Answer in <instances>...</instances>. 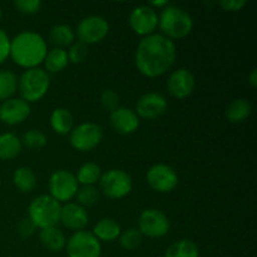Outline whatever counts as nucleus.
<instances>
[{"mask_svg": "<svg viewBox=\"0 0 257 257\" xmlns=\"http://www.w3.org/2000/svg\"><path fill=\"white\" fill-rule=\"evenodd\" d=\"M13 182L20 192L29 193L37 186V176L29 167H19L13 175Z\"/></svg>", "mask_w": 257, "mask_h": 257, "instance_id": "obj_25", "label": "nucleus"}, {"mask_svg": "<svg viewBox=\"0 0 257 257\" xmlns=\"http://www.w3.org/2000/svg\"><path fill=\"white\" fill-rule=\"evenodd\" d=\"M100 104L105 110L112 113L119 108V95L113 89H105L100 95Z\"/></svg>", "mask_w": 257, "mask_h": 257, "instance_id": "obj_34", "label": "nucleus"}, {"mask_svg": "<svg viewBox=\"0 0 257 257\" xmlns=\"http://www.w3.org/2000/svg\"><path fill=\"white\" fill-rule=\"evenodd\" d=\"M62 205L49 195H42L34 198L28 208L29 220L35 227L42 228L53 227L60 220Z\"/></svg>", "mask_w": 257, "mask_h": 257, "instance_id": "obj_5", "label": "nucleus"}, {"mask_svg": "<svg viewBox=\"0 0 257 257\" xmlns=\"http://www.w3.org/2000/svg\"><path fill=\"white\" fill-rule=\"evenodd\" d=\"M43 63H44L47 73L62 72L69 63L67 50L62 49V48H53V49L48 50Z\"/></svg>", "mask_w": 257, "mask_h": 257, "instance_id": "obj_24", "label": "nucleus"}, {"mask_svg": "<svg viewBox=\"0 0 257 257\" xmlns=\"http://www.w3.org/2000/svg\"><path fill=\"white\" fill-rule=\"evenodd\" d=\"M68 257H100V241L88 231H78L69 237L65 243Z\"/></svg>", "mask_w": 257, "mask_h": 257, "instance_id": "obj_8", "label": "nucleus"}, {"mask_svg": "<svg viewBox=\"0 0 257 257\" xmlns=\"http://www.w3.org/2000/svg\"><path fill=\"white\" fill-rule=\"evenodd\" d=\"M49 192L58 202H68L75 197L79 188L77 178L72 172L65 170L55 171L49 178Z\"/></svg>", "mask_w": 257, "mask_h": 257, "instance_id": "obj_10", "label": "nucleus"}, {"mask_svg": "<svg viewBox=\"0 0 257 257\" xmlns=\"http://www.w3.org/2000/svg\"><path fill=\"white\" fill-rule=\"evenodd\" d=\"M103 140V130L97 123H82L73 127L69 133V142L74 150L80 152L92 151Z\"/></svg>", "mask_w": 257, "mask_h": 257, "instance_id": "obj_9", "label": "nucleus"}, {"mask_svg": "<svg viewBox=\"0 0 257 257\" xmlns=\"http://www.w3.org/2000/svg\"><path fill=\"white\" fill-rule=\"evenodd\" d=\"M165 257H200V251L193 241L180 240L167 248Z\"/></svg>", "mask_w": 257, "mask_h": 257, "instance_id": "obj_27", "label": "nucleus"}, {"mask_svg": "<svg viewBox=\"0 0 257 257\" xmlns=\"http://www.w3.org/2000/svg\"><path fill=\"white\" fill-rule=\"evenodd\" d=\"M74 33L83 44H95L107 37L109 33V24L107 19L100 15H89L78 23Z\"/></svg>", "mask_w": 257, "mask_h": 257, "instance_id": "obj_7", "label": "nucleus"}, {"mask_svg": "<svg viewBox=\"0 0 257 257\" xmlns=\"http://www.w3.org/2000/svg\"><path fill=\"white\" fill-rule=\"evenodd\" d=\"M130 25L133 32L138 35L147 37L153 34L158 27V15L153 8L148 5H141L135 8L130 15Z\"/></svg>", "mask_w": 257, "mask_h": 257, "instance_id": "obj_13", "label": "nucleus"}, {"mask_svg": "<svg viewBox=\"0 0 257 257\" xmlns=\"http://www.w3.org/2000/svg\"><path fill=\"white\" fill-rule=\"evenodd\" d=\"M39 237L43 246L49 251H53V252H58V251L63 250L65 247V243H67V238H65L63 231L55 227V226L42 228Z\"/></svg>", "mask_w": 257, "mask_h": 257, "instance_id": "obj_21", "label": "nucleus"}, {"mask_svg": "<svg viewBox=\"0 0 257 257\" xmlns=\"http://www.w3.org/2000/svg\"><path fill=\"white\" fill-rule=\"evenodd\" d=\"M88 221H89L88 212L84 207L78 203H67L62 206L59 222H62L63 226L68 230L75 231V232L83 231L88 225Z\"/></svg>", "mask_w": 257, "mask_h": 257, "instance_id": "obj_18", "label": "nucleus"}, {"mask_svg": "<svg viewBox=\"0 0 257 257\" xmlns=\"http://www.w3.org/2000/svg\"><path fill=\"white\" fill-rule=\"evenodd\" d=\"M18 90V78L10 70L0 72V100L10 99Z\"/></svg>", "mask_w": 257, "mask_h": 257, "instance_id": "obj_29", "label": "nucleus"}, {"mask_svg": "<svg viewBox=\"0 0 257 257\" xmlns=\"http://www.w3.org/2000/svg\"><path fill=\"white\" fill-rule=\"evenodd\" d=\"M10 55V39L4 30L0 29V64L8 59Z\"/></svg>", "mask_w": 257, "mask_h": 257, "instance_id": "obj_36", "label": "nucleus"}, {"mask_svg": "<svg viewBox=\"0 0 257 257\" xmlns=\"http://www.w3.org/2000/svg\"><path fill=\"white\" fill-rule=\"evenodd\" d=\"M22 140L14 133L0 135V160L9 161L18 157L22 152Z\"/></svg>", "mask_w": 257, "mask_h": 257, "instance_id": "obj_22", "label": "nucleus"}, {"mask_svg": "<svg viewBox=\"0 0 257 257\" xmlns=\"http://www.w3.org/2000/svg\"><path fill=\"white\" fill-rule=\"evenodd\" d=\"M47 43L35 32H23L10 40V55L15 64L30 69L38 68L47 55Z\"/></svg>", "mask_w": 257, "mask_h": 257, "instance_id": "obj_2", "label": "nucleus"}, {"mask_svg": "<svg viewBox=\"0 0 257 257\" xmlns=\"http://www.w3.org/2000/svg\"><path fill=\"white\" fill-rule=\"evenodd\" d=\"M167 110V99L161 93L148 92L136 104V114L143 119L152 120L161 117Z\"/></svg>", "mask_w": 257, "mask_h": 257, "instance_id": "obj_14", "label": "nucleus"}, {"mask_svg": "<svg viewBox=\"0 0 257 257\" xmlns=\"http://www.w3.org/2000/svg\"><path fill=\"white\" fill-rule=\"evenodd\" d=\"M158 25L168 39H182L192 32L193 20L182 8L167 5L158 17Z\"/></svg>", "mask_w": 257, "mask_h": 257, "instance_id": "obj_3", "label": "nucleus"}, {"mask_svg": "<svg viewBox=\"0 0 257 257\" xmlns=\"http://www.w3.org/2000/svg\"><path fill=\"white\" fill-rule=\"evenodd\" d=\"M99 187L103 195L112 200H119L130 195L133 182L131 176L119 168H112L102 173L99 178Z\"/></svg>", "mask_w": 257, "mask_h": 257, "instance_id": "obj_6", "label": "nucleus"}, {"mask_svg": "<svg viewBox=\"0 0 257 257\" xmlns=\"http://www.w3.org/2000/svg\"><path fill=\"white\" fill-rule=\"evenodd\" d=\"M50 125L58 135H69L74 125V118L67 108H57L50 115Z\"/></svg>", "mask_w": 257, "mask_h": 257, "instance_id": "obj_19", "label": "nucleus"}, {"mask_svg": "<svg viewBox=\"0 0 257 257\" xmlns=\"http://www.w3.org/2000/svg\"><path fill=\"white\" fill-rule=\"evenodd\" d=\"M42 2L40 0H17L14 2V7L23 14H35L42 8Z\"/></svg>", "mask_w": 257, "mask_h": 257, "instance_id": "obj_35", "label": "nucleus"}, {"mask_svg": "<svg viewBox=\"0 0 257 257\" xmlns=\"http://www.w3.org/2000/svg\"><path fill=\"white\" fill-rule=\"evenodd\" d=\"M248 83L252 88L257 87V69H252L251 74L248 75Z\"/></svg>", "mask_w": 257, "mask_h": 257, "instance_id": "obj_39", "label": "nucleus"}, {"mask_svg": "<svg viewBox=\"0 0 257 257\" xmlns=\"http://www.w3.org/2000/svg\"><path fill=\"white\" fill-rule=\"evenodd\" d=\"M119 243L124 250H136L142 243V233L138 231V228H128V230L120 232Z\"/></svg>", "mask_w": 257, "mask_h": 257, "instance_id": "obj_31", "label": "nucleus"}, {"mask_svg": "<svg viewBox=\"0 0 257 257\" xmlns=\"http://www.w3.org/2000/svg\"><path fill=\"white\" fill-rule=\"evenodd\" d=\"M218 4L226 12H238L247 4V2L246 0H222Z\"/></svg>", "mask_w": 257, "mask_h": 257, "instance_id": "obj_37", "label": "nucleus"}, {"mask_svg": "<svg viewBox=\"0 0 257 257\" xmlns=\"http://www.w3.org/2000/svg\"><path fill=\"white\" fill-rule=\"evenodd\" d=\"M30 104L22 98H10L0 105V120L9 125L19 124L30 115Z\"/></svg>", "mask_w": 257, "mask_h": 257, "instance_id": "obj_16", "label": "nucleus"}, {"mask_svg": "<svg viewBox=\"0 0 257 257\" xmlns=\"http://www.w3.org/2000/svg\"><path fill=\"white\" fill-rule=\"evenodd\" d=\"M109 123L115 132L120 135H132L140 127V117L131 108L119 107L110 113Z\"/></svg>", "mask_w": 257, "mask_h": 257, "instance_id": "obj_17", "label": "nucleus"}, {"mask_svg": "<svg viewBox=\"0 0 257 257\" xmlns=\"http://www.w3.org/2000/svg\"><path fill=\"white\" fill-rule=\"evenodd\" d=\"M34 230H35L34 223H33L29 218H24V220H22V222H20L19 226H18V232H19L23 237H29V236H32L33 232H34Z\"/></svg>", "mask_w": 257, "mask_h": 257, "instance_id": "obj_38", "label": "nucleus"}, {"mask_svg": "<svg viewBox=\"0 0 257 257\" xmlns=\"http://www.w3.org/2000/svg\"><path fill=\"white\" fill-rule=\"evenodd\" d=\"M47 136L39 130H30L23 136L22 145L27 146L29 150H42L47 146Z\"/></svg>", "mask_w": 257, "mask_h": 257, "instance_id": "obj_32", "label": "nucleus"}, {"mask_svg": "<svg viewBox=\"0 0 257 257\" xmlns=\"http://www.w3.org/2000/svg\"><path fill=\"white\" fill-rule=\"evenodd\" d=\"M170 220L162 211L157 208H148L141 213L138 218V231L142 236L151 238H160L170 231Z\"/></svg>", "mask_w": 257, "mask_h": 257, "instance_id": "obj_11", "label": "nucleus"}, {"mask_svg": "<svg viewBox=\"0 0 257 257\" xmlns=\"http://www.w3.org/2000/svg\"><path fill=\"white\" fill-rule=\"evenodd\" d=\"M152 7H157V8H162V7H167L168 2L167 0H163V2H152L151 3Z\"/></svg>", "mask_w": 257, "mask_h": 257, "instance_id": "obj_40", "label": "nucleus"}, {"mask_svg": "<svg viewBox=\"0 0 257 257\" xmlns=\"http://www.w3.org/2000/svg\"><path fill=\"white\" fill-rule=\"evenodd\" d=\"M50 87L49 74L42 68L25 69L18 78V90L25 102H38L48 93Z\"/></svg>", "mask_w": 257, "mask_h": 257, "instance_id": "obj_4", "label": "nucleus"}, {"mask_svg": "<svg viewBox=\"0 0 257 257\" xmlns=\"http://www.w3.org/2000/svg\"><path fill=\"white\" fill-rule=\"evenodd\" d=\"M120 226L113 218H102L98 221L93 228V235L99 241L104 242H112L117 240L120 235Z\"/></svg>", "mask_w": 257, "mask_h": 257, "instance_id": "obj_20", "label": "nucleus"}, {"mask_svg": "<svg viewBox=\"0 0 257 257\" xmlns=\"http://www.w3.org/2000/svg\"><path fill=\"white\" fill-rule=\"evenodd\" d=\"M251 112H252L251 103L245 98H238L227 105L225 115L231 123H241L250 117Z\"/></svg>", "mask_w": 257, "mask_h": 257, "instance_id": "obj_23", "label": "nucleus"}, {"mask_svg": "<svg viewBox=\"0 0 257 257\" xmlns=\"http://www.w3.org/2000/svg\"><path fill=\"white\" fill-rule=\"evenodd\" d=\"M68 59L72 62L73 64H80L84 62L85 58L88 55V47L80 42H75L70 45L69 50L67 52Z\"/></svg>", "mask_w": 257, "mask_h": 257, "instance_id": "obj_33", "label": "nucleus"}, {"mask_svg": "<svg viewBox=\"0 0 257 257\" xmlns=\"http://www.w3.org/2000/svg\"><path fill=\"white\" fill-rule=\"evenodd\" d=\"M177 58L175 43L162 34L143 38L136 50V65L148 78L161 77L171 69Z\"/></svg>", "mask_w": 257, "mask_h": 257, "instance_id": "obj_1", "label": "nucleus"}, {"mask_svg": "<svg viewBox=\"0 0 257 257\" xmlns=\"http://www.w3.org/2000/svg\"><path fill=\"white\" fill-rule=\"evenodd\" d=\"M49 38L53 44L55 45V48H62L63 49L64 47H69L74 43L75 33L69 25L58 24L50 29Z\"/></svg>", "mask_w": 257, "mask_h": 257, "instance_id": "obj_26", "label": "nucleus"}, {"mask_svg": "<svg viewBox=\"0 0 257 257\" xmlns=\"http://www.w3.org/2000/svg\"><path fill=\"white\" fill-rule=\"evenodd\" d=\"M100 176H102V170L99 166L94 162H87L80 166L75 178L78 183L83 186H94L95 183L99 182Z\"/></svg>", "mask_w": 257, "mask_h": 257, "instance_id": "obj_28", "label": "nucleus"}, {"mask_svg": "<svg viewBox=\"0 0 257 257\" xmlns=\"http://www.w3.org/2000/svg\"><path fill=\"white\" fill-rule=\"evenodd\" d=\"M195 75L186 68H180L170 75L167 80V89L172 97L177 99L187 98L195 89Z\"/></svg>", "mask_w": 257, "mask_h": 257, "instance_id": "obj_15", "label": "nucleus"}, {"mask_svg": "<svg viewBox=\"0 0 257 257\" xmlns=\"http://www.w3.org/2000/svg\"><path fill=\"white\" fill-rule=\"evenodd\" d=\"M2 18H3V12H2V9H0V20H2Z\"/></svg>", "mask_w": 257, "mask_h": 257, "instance_id": "obj_41", "label": "nucleus"}, {"mask_svg": "<svg viewBox=\"0 0 257 257\" xmlns=\"http://www.w3.org/2000/svg\"><path fill=\"white\" fill-rule=\"evenodd\" d=\"M146 180L152 190L160 193H168L175 190L178 185L177 172L171 166L165 163L153 165L147 171Z\"/></svg>", "mask_w": 257, "mask_h": 257, "instance_id": "obj_12", "label": "nucleus"}, {"mask_svg": "<svg viewBox=\"0 0 257 257\" xmlns=\"http://www.w3.org/2000/svg\"><path fill=\"white\" fill-rule=\"evenodd\" d=\"M75 197H77L78 205L82 207H89L99 201V191L94 186H83L78 188Z\"/></svg>", "mask_w": 257, "mask_h": 257, "instance_id": "obj_30", "label": "nucleus"}]
</instances>
